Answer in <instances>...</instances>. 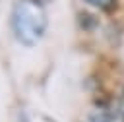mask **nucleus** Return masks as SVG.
<instances>
[{
    "mask_svg": "<svg viewBox=\"0 0 124 122\" xmlns=\"http://www.w3.org/2000/svg\"><path fill=\"white\" fill-rule=\"evenodd\" d=\"M45 10L37 0H19L14 15H12V27L16 37L23 45H35L41 35L45 33Z\"/></svg>",
    "mask_w": 124,
    "mask_h": 122,
    "instance_id": "1",
    "label": "nucleus"
},
{
    "mask_svg": "<svg viewBox=\"0 0 124 122\" xmlns=\"http://www.w3.org/2000/svg\"><path fill=\"white\" fill-rule=\"evenodd\" d=\"M85 2H89L91 6H97L101 10H107V12L114 10V6L118 4V0H85Z\"/></svg>",
    "mask_w": 124,
    "mask_h": 122,
    "instance_id": "2",
    "label": "nucleus"
},
{
    "mask_svg": "<svg viewBox=\"0 0 124 122\" xmlns=\"http://www.w3.org/2000/svg\"><path fill=\"white\" fill-rule=\"evenodd\" d=\"M23 122H25V118H23Z\"/></svg>",
    "mask_w": 124,
    "mask_h": 122,
    "instance_id": "3",
    "label": "nucleus"
},
{
    "mask_svg": "<svg viewBox=\"0 0 124 122\" xmlns=\"http://www.w3.org/2000/svg\"><path fill=\"white\" fill-rule=\"evenodd\" d=\"M122 122H124V118H122Z\"/></svg>",
    "mask_w": 124,
    "mask_h": 122,
    "instance_id": "4",
    "label": "nucleus"
}]
</instances>
